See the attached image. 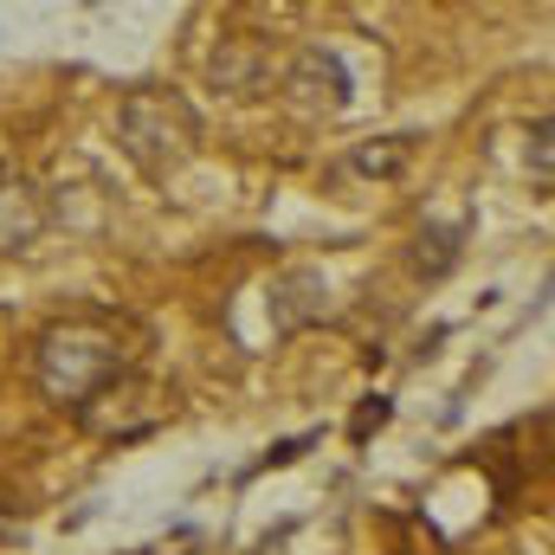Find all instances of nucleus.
<instances>
[{"mask_svg":"<svg viewBox=\"0 0 555 555\" xmlns=\"http://www.w3.org/2000/svg\"><path fill=\"white\" fill-rule=\"evenodd\" d=\"M330 310V284H323V272H284L272 278V330L278 336H291V330H304V323H317Z\"/></svg>","mask_w":555,"mask_h":555,"instance_id":"5","label":"nucleus"},{"mask_svg":"<svg viewBox=\"0 0 555 555\" xmlns=\"http://www.w3.org/2000/svg\"><path fill=\"white\" fill-rule=\"evenodd\" d=\"M46 233V201L26 175H0V253H26Z\"/></svg>","mask_w":555,"mask_h":555,"instance_id":"4","label":"nucleus"},{"mask_svg":"<svg viewBox=\"0 0 555 555\" xmlns=\"http://www.w3.org/2000/svg\"><path fill=\"white\" fill-rule=\"evenodd\" d=\"M124 369H130V356H124L117 330H104V323H91V317L52 323V330L39 336V388H46V401H59V408H91L104 388L124 382Z\"/></svg>","mask_w":555,"mask_h":555,"instance_id":"1","label":"nucleus"},{"mask_svg":"<svg viewBox=\"0 0 555 555\" xmlns=\"http://www.w3.org/2000/svg\"><path fill=\"white\" fill-rule=\"evenodd\" d=\"M207 78H214L220 91L253 98V91H266V85H272V52H266L259 39H227V46L207 59Z\"/></svg>","mask_w":555,"mask_h":555,"instance_id":"6","label":"nucleus"},{"mask_svg":"<svg viewBox=\"0 0 555 555\" xmlns=\"http://www.w3.org/2000/svg\"><path fill=\"white\" fill-rule=\"evenodd\" d=\"M382 420H388V401L375 395V408H362V414H356V439H369V426H382Z\"/></svg>","mask_w":555,"mask_h":555,"instance_id":"10","label":"nucleus"},{"mask_svg":"<svg viewBox=\"0 0 555 555\" xmlns=\"http://www.w3.org/2000/svg\"><path fill=\"white\" fill-rule=\"evenodd\" d=\"M530 168H537V188H550V117H537L530 130Z\"/></svg>","mask_w":555,"mask_h":555,"instance_id":"9","label":"nucleus"},{"mask_svg":"<svg viewBox=\"0 0 555 555\" xmlns=\"http://www.w3.org/2000/svg\"><path fill=\"white\" fill-rule=\"evenodd\" d=\"M408 162H414V137H382V142H369V149L349 155V168H356V175H375V181L401 175Z\"/></svg>","mask_w":555,"mask_h":555,"instance_id":"8","label":"nucleus"},{"mask_svg":"<svg viewBox=\"0 0 555 555\" xmlns=\"http://www.w3.org/2000/svg\"><path fill=\"white\" fill-rule=\"evenodd\" d=\"M284 91L304 104V111H317V117H336V111H349V65L330 52V46H304L297 59H291V72H284Z\"/></svg>","mask_w":555,"mask_h":555,"instance_id":"3","label":"nucleus"},{"mask_svg":"<svg viewBox=\"0 0 555 555\" xmlns=\"http://www.w3.org/2000/svg\"><path fill=\"white\" fill-rule=\"evenodd\" d=\"M117 142L142 175H175L201 142V117L175 91H130L117 104Z\"/></svg>","mask_w":555,"mask_h":555,"instance_id":"2","label":"nucleus"},{"mask_svg":"<svg viewBox=\"0 0 555 555\" xmlns=\"http://www.w3.org/2000/svg\"><path fill=\"white\" fill-rule=\"evenodd\" d=\"M459 240H465V227H426L414 240V272L420 278H446L459 266Z\"/></svg>","mask_w":555,"mask_h":555,"instance_id":"7","label":"nucleus"}]
</instances>
